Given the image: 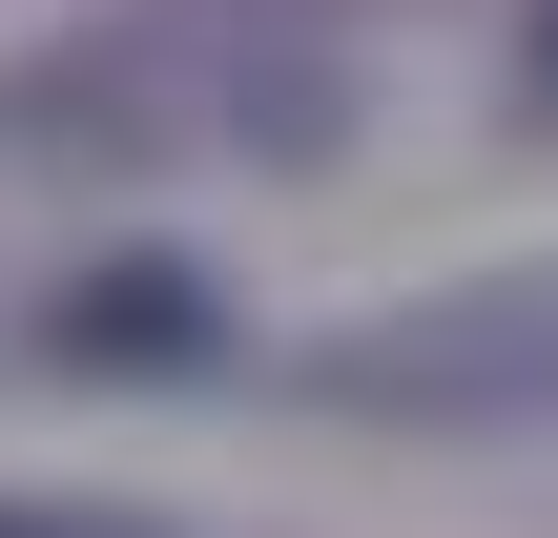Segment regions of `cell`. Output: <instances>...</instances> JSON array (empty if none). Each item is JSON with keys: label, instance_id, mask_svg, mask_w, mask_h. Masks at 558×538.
<instances>
[{"label": "cell", "instance_id": "cell-1", "mask_svg": "<svg viewBox=\"0 0 558 538\" xmlns=\"http://www.w3.org/2000/svg\"><path fill=\"white\" fill-rule=\"evenodd\" d=\"M331 373H352V394H414V415H435V394H538V373H558V290H476V311L352 332Z\"/></svg>", "mask_w": 558, "mask_h": 538}, {"label": "cell", "instance_id": "cell-2", "mask_svg": "<svg viewBox=\"0 0 558 538\" xmlns=\"http://www.w3.org/2000/svg\"><path fill=\"white\" fill-rule=\"evenodd\" d=\"M538 83H558V21H538Z\"/></svg>", "mask_w": 558, "mask_h": 538}, {"label": "cell", "instance_id": "cell-3", "mask_svg": "<svg viewBox=\"0 0 558 538\" xmlns=\"http://www.w3.org/2000/svg\"><path fill=\"white\" fill-rule=\"evenodd\" d=\"M0 538H62V518H0Z\"/></svg>", "mask_w": 558, "mask_h": 538}]
</instances>
